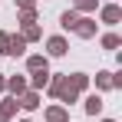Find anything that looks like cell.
Wrapping results in <instances>:
<instances>
[{
    "mask_svg": "<svg viewBox=\"0 0 122 122\" xmlns=\"http://www.w3.org/2000/svg\"><path fill=\"white\" fill-rule=\"evenodd\" d=\"M63 50H66V46H63V40H50V53H56V56H60Z\"/></svg>",
    "mask_w": 122,
    "mask_h": 122,
    "instance_id": "1",
    "label": "cell"
}]
</instances>
